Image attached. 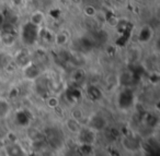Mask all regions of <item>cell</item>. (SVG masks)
<instances>
[{"label":"cell","mask_w":160,"mask_h":156,"mask_svg":"<svg viewBox=\"0 0 160 156\" xmlns=\"http://www.w3.org/2000/svg\"><path fill=\"white\" fill-rule=\"evenodd\" d=\"M24 0H12V3H13L16 7H20V6L23 5Z\"/></svg>","instance_id":"13"},{"label":"cell","mask_w":160,"mask_h":156,"mask_svg":"<svg viewBox=\"0 0 160 156\" xmlns=\"http://www.w3.org/2000/svg\"><path fill=\"white\" fill-rule=\"evenodd\" d=\"M5 149L8 156H27L23 147L17 142H10L9 144L6 145Z\"/></svg>","instance_id":"5"},{"label":"cell","mask_w":160,"mask_h":156,"mask_svg":"<svg viewBox=\"0 0 160 156\" xmlns=\"http://www.w3.org/2000/svg\"><path fill=\"white\" fill-rule=\"evenodd\" d=\"M11 112V105L9 101L0 97V119H6Z\"/></svg>","instance_id":"7"},{"label":"cell","mask_w":160,"mask_h":156,"mask_svg":"<svg viewBox=\"0 0 160 156\" xmlns=\"http://www.w3.org/2000/svg\"><path fill=\"white\" fill-rule=\"evenodd\" d=\"M83 12H85L86 16L88 17H91V18H93V17L97 16V13H98V11H97V9L93 7V6H86L85 8H83Z\"/></svg>","instance_id":"11"},{"label":"cell","mask_w":160,"mask_h":156,"mask_svg":"<svg viewBox=\"0 0 160 156\" xmlns=\"http://www.w3.org/2000/svg\"><path fill=\"white\" fill-rule=\"evenodd\" d=\"M97 134L98 133L96 131H93L90 128H88L87 125H83L80 131L76 134L78 144L85 147L93 146L94 143L97 142Z\"/></svg>","instance_id":"1"},{"label":"cell","mask_w":160,"mask_h":156,"mask_svg":"<svg viewBox=\"0 0 160 156\" xmlns=\"http://www.w3.org/2000/svg\"><path fill=\"white\" fill-rule=\"evenodd\" d=\"M44 19H45V16L42 11H34L33 13L31 14V17H30V22H31V24L33 25V26L38 27L43 24Z\"/></svg>","instance_id":"9"},{"label":"cell","mask_w":160,"mask_h":156,"mask_svg":"<svg viewBox=\"0 0 160 156\" xmlns=\"http://www.w3.org/2000/svg\"><path fill=\"white\" fill-rule=\"evenodd\" d=\"M23 69V74H24V78L27 80H30V81H34L36 80L38 77H40V69L36 64H34L33 62H30Z\"/></svg>","instance_id":"4"},{"label":"cell","mask_w":160,"mask_h":156,"mask_svg":"<svg viewBox=\"0 0 160 156\" xmlns=\"http://www.w3.org/2000/svg\"><path fill=\"white\" fill-rule=\"evenodd\" d=\"M122 143L123 147L126 149L129 153H138V152L142 151V140L138 138L137 135H134V134H128V135H124L122 138Z\"/></svg>","instance_id":"2"},{"label":"cell","mask_w":160,"mask_h":156,"mask_svg":"<svg viewBox=\"0 0 160 156\" xmlns=\"http://www.w3.org/2000/svg\"><path fill=\"white\" fill-rule=\"evenodd\" d=\"M82 125H83L80 122L79 120L72 118V117H69V118H67L66 120H65V128H66L70 133L75 134V135L80 131V129L82 128Z\"/></svg>","instance_id":"6"},{"label":"cell","mask_w":160,"mask_h":156,"mask_svg":"<svg viewBox=\"0 0 160 156\" xmlns=\"http://www.w3.org/2000/svg\"><path fill=\"white\" fill-rule=\"evenodd\" d=\"M30 1H36V0H30Z\"/></svg>","instance_id":"14"},{"label":"cell","mask_w":160,"mask_h":156,"mask_svg":"<svg viewBox=\"0 0 160 156\" xmlns=\"http://www.w3.org/2000/svg\"><path fill=\"white\" fill-rule=\"evenodd\" d=\"M47 105H48V107H51V108H56L58 105H59V99L55 96L48 97V98H47Z\"/></svg>","instance_id":"12"},{"label":"cell","mask_w":160,"mask_h":156,"mask_svg":"<svg viewBox=\"0 0 160 156\" xmlns=\"http://www.w3.org/2000/svg\"><path fill=\"white\" fill-rule=\"evenodd\" d=\"M67 40H68V36L65 33H58V34H56L55 37H54V42H55V44L58 45V46L65 45L67 43Z\"/></svg>","instance_id":"10"},{"label":"cell","mask_w":160,"mask_h":156,"mask_svg":"<svg viewBox=\"0 0 160 156\" xmlns=\"http://www.w3.org/2000/svg\"><path fill=\"white\" fill-rule=\"evenodd\" d=\"M85 125H87L88 128H90L91 130L98 132H101L103 130H105L108 128V119L105 118L103 115L101 114H92L91 116L88 118L87 123Z\"/></svg>","instance_id":"3"},{"label":"cell","mask_w":160,"mask_h":156,"mask_svg":"<svg viewBox=\"0 0 160 156\" xmlns=\"http://www.w3.org/2000/svg\"><path fill=\"white\" fill-rule=\"evenodd\" d=\"M152 30L149 26H142L138 34V40L140 43H148L152 38Z\"/></svg>","instance_id":"8"}]
</instances>
